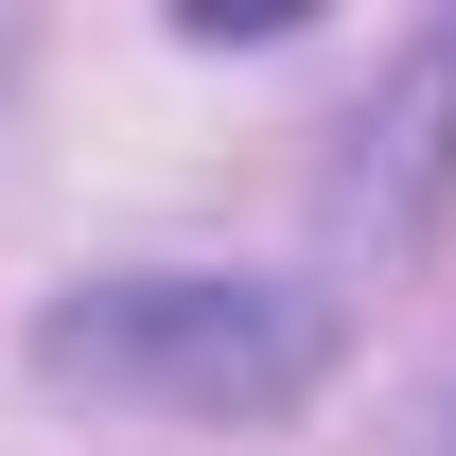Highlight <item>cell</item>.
<instances>
[{
  "label": "cell",
  "instance_id": "6da1fadb",
  "mask_svg": "<svg viewBox=\"0 0 456 456\" xmlns=\"http://www.w3.org/2000/svg\"><path fill=\"white\" fill-rule=\"evenodd\" d=\"M36 387L123 403V421H281L334 369V298L264 281V264H106V281L36 298Z\"/></svg>",
  "mask_w": 456,
  "mask_h": 456
},
{
  "label": "cell",
  "instance_id": "7a4b0ae2",
  "mask_svg": "<svg viewBox=\"0 0 456 456\" xmlns=\"http://www.w3.org/2000/svg\"><path fill=\"white\" fill-rule=\"evenodd\" d=\"M439 193H456V18L403 36V70L369 88V123H351V159H334V211L369 228V246H421Z\"/></svg>",
  "mask_w": 456,
  "mask_h": 456
},
{
  "label": "cell",
  "instance_id": "277c9868",
  "mask_svg": "<svg viewBox=\"0 0 456 456\" xmlns=\"http://www.w3.org/2000/svg\"><path fill=\"white\" fill-rule=\"evenodd\" d=\"M439 456H456V403H439Z\"/></svg>",
  "mask_w": 456,
  "mask_h": 456
},
{
  "label": "cell",
  "instance_id": "3957f363",
  "mask_svg": "<svg viewBox=\"0 0 456 456\" xmlns=\"http://www.w3.org/2000/svg\"><path fill=\"white\" fill-rule=\"evenodd\" d=\"M175 36L193 53H264V36H298V0H175Z\"/></svg>",
  "mask_w": 456,
  "mask_h": 456
}]
</instances>
